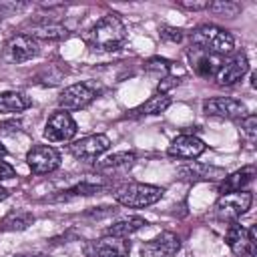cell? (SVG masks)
Returning a JSON list of instances; mask_svg holds the SVG:
<instances>
[{
  "label": "cell",
  "instance_id": "cell-1",
  "mask_svg": "<svg viewBox=\"0 0 257 257\" xmlns=\"http://www.w3.org/2000/svg\"><path fill=\"white\" fill-rule=\"evenodd\" d=\"M126 40V26L116 14L102 16L86 34V42L92 50L112 52L118 50Z\"/></svg>",
  "mask_w": 257,
  "mask_h": 257
},
{
  "label": "cell",
  "instance_id": "cell-2",
  "mask_svg": "<svg viewBox=\"0 0 257 257\" xmlns=\"http://www.w3.org/2000/svg\"><path fill=\"white\" fill-rule=\"evenodd\" d=\"M165 195L163 187L149 185V183H124L114 191L116 203L128 209H145L161 201Z\"/></svg>",
  "mask_w": 257,
  "mask_h": 257
},
{
  "label": "cell",
  "instance_id": "cell-3",
  "mask_svg": "<svg viewBox=\"0 0 257 257\" xmlns=\"http://www.w3.org/2000/svg\"><path fill=\"white\" fill-rule=\"evenodd\" d=\"M191 46H197V48H203L207 52H213L217 56H225L229 54L233 48H235V38L231 32L219 28V26H213V24H203L199 28L193 30L191 34Z\"/></svg>",
  "mask_w": 257,
  "mask_h": 257
},
{
  "label": "cell",
  "instance_id": "cell-4",
  "mask_svg": "<svg viewBox=\"0 0 257 257\" xmlns=\"http://www.w3.org/2000/svg\"><path fill=\"white\" fill-rule=\"evenodd\" d=\"M253 203V193L249 191H237V193H227L221 195V199L215 205V213L223 221H237L241 215H245L251 209Z\"/></svg>",
  "mask_w": 257,
  "mask_h": 257
},
{
  "label": "cell",
  "instance_id": "cell-5",
  "mask_svg": "<svg viewBox=\"0 0 257 257\" xmlns=\"http://www.w3.org/2000/svg\"><path fill=\"white\" fill-rule=\"evenodd\" d=\"M44 139L48 143H64L76 135V122L66 110H56L48 116L44 124Z\"/></svg>",
  "mask_w": 257,
  "mask_h": 257
},
{
  "label": "cell",
  "instance_id": "cell-6",
  "mask_svg": "<svg viewBox=\"0 0 257 257\" xmlns=\"http://www.w3.org/2000/svg\"><path fill=\"white\" fill-rule=\"evenodd\" d=\"M203 112L207 116L235 120V118H243L247 114V106L241 100L231 98V96H213L203 102Z\"/></svg>",
  "mask_w": 257,
  "mask_h": 257
},
{
  "label": "cell",
  "instance_id": "cell-7",
  "mask_svg": "<svg viewBox=\"0 0 257 257\" xmlns=\"http://www.w3.org/2000/svg\"><path fill=\"white\" fill-rule=\"evenodd\" d=\"M26 165L34 175H48L60 167V155L48 145H34L26 153Z\"/></svg>",
  "mask_w": 257,
  "mask_h": 257
},
{
  "label": "cell",
  "instance_id": "cell-8",
  "mask_svg": "<svg viewBox=\"0 0 257 257\" xmlns=\"http://www.w3.org/2000/svg\"><path fill=\"white\" fill-rule=\"evenodd\" d=\"M128 253H131V243L122 237H112V235H104L84 245L86 257H126Z\"/></svg>",
  "mask_w": 257,
  "mask_h": 257
},
{
  "label": "cell",
  "instance_id": "cell-9",
  "mask_svg": "<svg viewBox=\"0 0 257 257\" xmlns=\"http://www.w3.org/2000/svg\"><path fill=\"white\" fill-rule=\"evenodd\" d=\"M96 96V90L86 82H74L66 86L58 96L60 110H80L88 106Z\"/></svg>",
  "mask_w": 257,
  "mask_h": 257
},
{
  "label": "cell",
  "instance_id": "cell-10",
  "mask_svg": "<svg viewBox=\"0 0 257 257\" xmlns=\"http://www.w3.org/2000/svg\"><path fill=\"white\" fill-rule=\"evenodd\" d=\"M225 243L235 255L245 257L249 253H255V227L245 229L239 221H231L225 233Z\"/></svg>",
  "mask_w": 257,
  "mask_h": 257
},
{
  "label": "cell",
  "instance_id": "cell-11",
  "mask_svg": "<svg viewBox=\"0 0 257 257\" xmlns=\"http://www.w3.org/2000/svg\"><path fill=\"white\" fill-rule=\"evenodd\" d=\"M4 54H6V60L12 62V64L26 62V60H30V58H34L38 54V42L32 36L24 34V32L16 34L6 42Z\"/></svg>",
  "mask_w": 257,
  "mask_h": 257
},
{
  "label": "cell",
  "instance_id": "cell-12",
  "mask_svg": "<svg viewBox=\"0 0 257 257\" xmlns=\"http://www.w3.org/2000/svg\"><path fill=\"white\" fill-rule=\"evenodd\" d=\"M177 175L181 181H189V183H199V181H223L225 179V169L223 167H215V165H207V163H185L177 169Z\"/></svg>",
  "mask_w": 257,
  "mask_h": 257
},
{
  "label": "cell",
  "instance_id": "cell-13",
  "mask_svg": "<svg viewBox=\"0 0 257 257\" xmlns=\"http://www.w3.org/2000/svg\"><path fill=\"white\" fill-rule=\"evenodd\" d=\"M247 70H249V60L245 52H237L229 60H223V64L215 74V80L219 86H233L237 80H241L247 74Z\"/></svg>",
  "mask_w": 257,
  "mask_h": 257
},
{
  "label": "cell",
  "instance_id": "cell-14",
  "mask_svg": "<svg viewBox=\"0 0 257 257\" xmlns=\"http://www.w3.org/2000/svg\"><path fill=\"white\" fill-rule=\"evenodd\" d=\"M108 147H110V139L106 135H88V137L68 145V151L76 159L90 161V159H96L98 155H102L104 151H108Z\"/></svg>",
  "mask_w": 257,
  "mask_h": 257
},
{
  "label": "cell",
  "instance_id": "cell-15",
  "mask_svg": "<svg viewBox=\"0 0 257 257\" xmlns=\"http://www.w3.org/2000/svg\"><path fill=\"white\" fill-rule=\"evenodd\" d=\"M179 249H181L179 235H175L171 231H163L155 239L143 243L141 255L143 257H173V255H177Z\"/></svg>",
  "mask_w": 257,
  "mask_h": 257
},
{
  "label": "cell",
  "instance_id": "cell-16",
  "mask_svg": "<svg viewBox=\"0 0 257 257\" xmlns=\"http://www.w3.org/2000/svg\"><path fill=\"white\" fill-rule=\"evenodd\" d=\"M207 151V145L195 137V135H189V133H183L179 137H175L167 149V153L171 157H177V159H185V161H191V159H197L201 157L203 153Z\"/></svg>",
  "mask_w": 257,
  "mask_h": 257
},
{
  "label": "cell",
  "instance_id": "cell-17",
  "mask_svg": "<svg viewBox=\"0 0 257 257\" xmlns=\"http://www.w3.org/2000/svg\"><path fill=\"white\" fill-rule=\"evenodd\" d=\"M189 58H191V64H193V68L199 76H215L219 66L223 64L221 56H217L213 52H207L203 48H197V46H191Z\"/></svg>",
  "mask_w": 257,
  "mask_h": 257
},
{
  "label": "cell",
  "instance_id": "cell-18",
  "mask_svg": "<svg viewBox=\"0 0 257 257\" xmlns=\"http://www.w3.org/2000/svg\"><path fill=\"white\" fill-rule=\"evenodd\" d=\"M255 177V167L253 165H247L231 175H225V179L221 181L219 185V193L221 195H227V193H237V191H245V187L253 181Z\"/></svg>",
  "mask_w": 257,
  "mask_h": 257
},
{
  "label": "cell",
  "instance_id": "cell-19",
  "mask_svg": "<svg viewBox=\"0 0 257 257\" xmlns=\"http://www.w3.org/2000/svg\"><path fill=\"white\" fill-rule=\"evenodd\" d=\"M24 34L32 36L34 40H64L70 36V30L56 22H38V24H32Z\"/></svg>",
  "mask_w": 257,
  "mask_h": 257
},
{
  "label": "cell",
  "instance_id": "cell-20",
  "mask_svg": "<svg viewBox=\"0 0 257 257\" xmlns=\"http://www.w3.org/2000/svg\"><path fill=\"white\" fill-rule=\"evenodd\" d=\"M34 223V215L24 209H12L0 221V231H24Z\"/></svg>",
  "mask_w": 257,
  "mask_h": 257
},
{
  "label": "cell",
  "instance_id": "cell-21",
  "mask_svg": "<svg viewBox=\"0 0 257 257\" xmlns=\"http://www.w3.org/2000/svg\"><path fill=\"white\" fill-rule=\"evenodd\" d=\"M137 161V155L133 151H122V153H114L110 157H106L104 161L96 163V169L98 171H108V173H114V171H126L135 165Z\"/></svg>",
  "mask_w": 257,
  "mask_h": 257
},
{
  "label": "cell",
  "instance_id": "cell-22",
  "mask_svg": "<svg viewBox=\"0 0 257 257\" xmlns=\"http://www.w3.org/2000/svg\"><path fill=\"white\" fill-rule=\"evenodd\" d=\"M171 96L169 94H161V92H155L149 100H145L141 106H137L131 114L133 116H149V114H161L165 112L169 106H171Z\"/></svg>",
  "mask_w": 257,
  "mask_h": 257
},
{
  "label": "cell",
  "instance_id": "cell-23",
  "mask_svg": "<svg viewBox=\"0 0 257 257\" xmlns=\"http://www.w3.org/2000/svg\"><path fill=\"white\" fill-rule=\"evenodd\" d=\"M147 225V221L143 219V217H124V219H118V221H114L110 227H106V233L104 235H112V237H122V239H126L128 235H133V233H137L139 229H143Z\"/></svg>",
  "mask_w": 257,
  "mask_h": 257
},
{
  "label": "cell",
  "instance_id": "cell-24",
  "mask_svg": "<svg viewBox=\"0 0 257 257\" xmlns=\"http://www.w3.org/2000/svg\"><path fill=\"white\" fill-rule=\"evenodd\" d=\"M32 104V100L18 90L0 92V112H22Z\"/></svg>",
  "mask_w": 257,
  "mask_h": 257
},
{
  "label": "cell",
  "instance_id": "cell-25",
  "mask_svg": "<svg viewBox=\"0 0 257 257\" xmlns=\"http://www.w3.org/2000/svg\"><path fill=\"white\" fill-rule=\"evenodd\" d=\"M106 185L104 183H92V181H80L76 183L74 187L62 191V199H68V197H88V195H94V193H100L104 191Z\"/></svg>",
  "mask_w": 257,
  "mask_h": 257
},
{
  "label": "cell",
  "instance_id": "cell-26",
  "mask_svg": "<svg viewBox=\"0 0 257 257\" xmlns=\"http://www.w3.org/2000/svg\"><path fill=\"white\" fill-rule=\"evenodd\" d=\"M207 10L213 12V14H217V16H229V18H233V16H237L243 10V6L239 2H233V0H215V2H209Z\"/></svg>",
  "mask_w": 257,
  "mask_h": 257
},
{
  "label": "cell",
  "instance_id": "cell-27",
  "mask_svg": "<svg viewBox=\"0 0 257 257\" xmlns=\"http://www.w3.org/2000/svg\"><path fill=\"white\" fill-rule=\"evenodd\" d=\"M145 72L151 74V76H157V78L161 80V78L169 76V72H171V62H169L167 58L153 56V58H149V60L145 62Z\"/></svg>",
  "mask_w": 257,
  "mask_h": 257
},
{
  "label": "cell",
  "instance_id": "cell-28",
  "mask_svg": "<svg viewBox=\"0 0 257 257\" xmlns=\"http://www.w3.org/2000/svg\"><path fill=\"white\" fill-rule=\"evenodd\" d=\"M239 126H241V135H243L247 141L253 143V141L257 139V116H255V114H245V116L241 118Z\"/></svg>",
  "mask_w": 257,
  "mask_h": 257
},
{
  "label": "cell",
  "instance_id": "cell-29",
  "mask_svg": "<svg viewBox=\"0 0 257 257\" xmlns=\"http://www.w3.org/2000/svg\"><path fill=\"white\" fill-rule=\"evenodd\" d=\"M161 38L167 42H181L185 38V32L177 26H163L161 28Z\"/></svg>",
  "mask_w": 257,
  "mask_h": 257
},
{
  "label": "cell",
  "instance_id": "cell-30",
  "mask_svg": "<svg viewBox=\"0 0 257 257\" xmlns=\"http://www.w3.org/2000/svg\"><path fill=\"white\" fill-rule=\"evenodd\" d=\"M22 131V122L16 118H8L0 122V135H16Z\"/></svg>",
  "mask_w": 257,
  "mask_h": 257
},
{
  "label": "cell",
  "instance_id": "cell-31",
  "mask_svg": "<svg viewBox=\"0 0 257 257\" xmlns=\"http://www.w3.org/2000/svg\"><path fill=\"white\" fill-rule=\"evenodd\" d=\"M181 80L177 78V76H165V78H161V82H159V86H157V92H161V94H167L173 86H177Z\"/></svg>",
  "mask_w": 257,
  "mask_h": 257
},
{
  "label": "cell",
  "instance_id": "cell-32",
  "mask_svg": "<svg viewBox=\"0 0 257 257\" xmlns=\"http://www.w3.org/2000/svg\"><path fill=\"white\" fill-rule=\"evenodd\" d=\"M26 4H22V2H0V18L2 16H8V14H12V12H18V10H22Z\"/></svg>",
  "mask_w": 257,
  "mask_h": 257
},
{
  "label": "cell",
  "instance_id": "cell-33",
  "mask_svg": "<svg viewBox=\"0 0 257 257\" xmlns=\"http://www.w3.org/2000/svg\"><path fill=\"white\" fill-rule=\"evenodd\" d=\"M112 213H114L112 207H92L90 211H86V215H90V217H106Z\"/></svg>",
  "mask_w": 257,
  "mask_h": 257
},
{
  "label": "cell",
  "instance_id": "cell-34",
  "mask_svg": "<svg viewBox=\"0 0 257 257\" xmlns=\"http://www.w3.org/2000/svg\"><path fill=\"white\" fill-rule=\"evenodd\" d=\"M16 175V171H14V167H10L8 163H4V161H0V181H6V179H12Z\"/></svg>",
  "mask_w": 257,
  "mask_h": 257
},
{
  "label": "cell",
  "instance_id": "cell-35",
  "mask_svg": "<svg viewBox=\"0 0 257 257\" xmlns=\"http://www.w3.org/2000/svg\"><path fill=\"white\" fill-rule=\"evenodd\" d=\"M179 6H183L187 10H207L209 2H189V0H183V2H179Z\"/></svg>",
  "mask_w": 257,
  "mask_h": 257
},
{
  "label": "cell",
  "instance_id": "cell-36",
  "mask_svg": "<svg viewBox=\"0 0 257 257\" xmlns=\"http://www.w3.org/2000/svg\"><path fill=\"white\" fill-rule=\"evenodd\" d=\"M14 257H44V255L42 253H18Z\"/></svg>",
  "mask_w": 257,
  "mask_h": 257
},
{
  "label": "cell",
  "instance_id": "cell-37",
  "mask_svg": "<svg viewBox=\"0 0 257 257\" xmlns=\"http://www.w3.org/2000/svg\"><path fill=\"white\" fill-rule=\"evenodd\" d=\"M8 195H10V191H8V189H4V187H0V201H4Z\"/></svg>",
  "mask_w": 257,
  "mask_h": 257
},
{
  "label": "cell",
  "instance_id": "cell-38",
  "mask_svg": "<svg viewBox=\"0 0 257 257\" xmlns=\"http://www.w3.org/2000/svg\"><path fill=\"white\" fill-rule=\"evenodd\" d=\"M6 153H8V151H6V147L0 143V159H2V157H6Z\"/></svg>",
  "mask_w": 257,
  "mask_h": 257
},
{
  "label": "cell",
  "instance_id": "cell-39",
  "mask_svg": "<svg viewBox=\"0 0 257 257\" xmlns=\"http://www.w3.org/2000/svg\"><path fill=\"white\" fill-rule=\"evenodd\" d=\"M245 257H255V253H249V255H245Z\"/></svg>",
  "mask_w": 257,
  "mask_h": 257
}]
</instances>
